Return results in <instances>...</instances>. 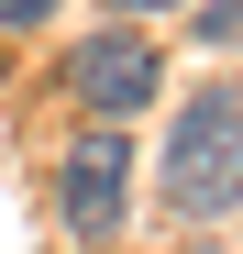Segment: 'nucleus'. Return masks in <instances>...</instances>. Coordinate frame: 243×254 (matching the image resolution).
<instances>
[{
    "label": "nucleus",
    "mask_w": 243,
    "mask_h": 254,
    "mask_svg": "<svg viewBox=\"0 0 243 254\" xmlns=\"http://www.w3.org/2000/svg\"><path fill=\"white\" fill-rule=\"evenodd\" d=\"M166 199L188 221H221L243 210V89H210L177 111V144H166Z\"/></svg>",
    "instance_id": "nucleus-1"
},
{
    "label": "nucleus",
    "mask_w": 243,
    "mask_h": 254,
    "mask_svg": "<svg viewBox=\"0 0 243 254\" xmlns=\"http://www.w3.org/2000/svg\"><path fill=\"white\" fill-rule=\"evenodd\" d=\"M66 89L89 100L100 122H122V111H144L155 89H166V66H155V45H144V33H89V45L66 56Z\"/></svg>",
    "instance_id": "nucleus-2"
},
{
    "label": "nucleus",
    "mask_w": 243,
    "mask_h": 254,
    "mask_svg": "<svg viewBox=\"0 0 243 254\" xmlns=\"http://www.w3.org/2000/svg\"><path fill=\"white\" fill-rule=\"evenodd\" d=\"M45 11H56V0H0V22H11V33H33Z\"/></svg>",
    "instance_id": "nucleus-4"
},
{
    "label": "nucleus",
    "mask_w": 243,
    "mask_h": 254,
    "mask_svg": "<svg viewBox=\"0 0 243 254\" xmlns=\"http://www.w3.org/2000/svg\"><path fill=\"white\" fill-rule=\"evenodd\" d=\"M122 177H133V155H122L111 133H89V144L66 155V188H56V199H66V221L89 232V243H111V232H122Z\"/></svg>",
    "instance_id": "nucleus-3"
},
{
    "label": "nucleus",
    "mask_w": 243,
    "mask_h": 254,
    "mask_svg": "<svg viewBox=\"0 0 243 254\" xmlns=\"http://www.w3.org/2000/svg\"><path fill=\"white\" fill-rule=\"evenodd\" d=\"M122 11H166V0H122Z\"/></svg>",
    "instance_id": "nucleus-5"
}]
</instances>
